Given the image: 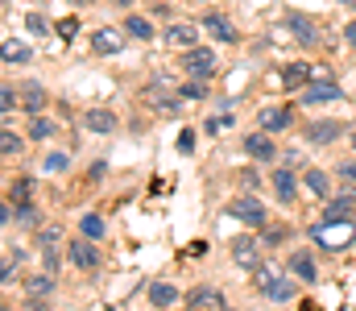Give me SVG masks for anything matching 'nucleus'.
Listing matches in <instances>:
<instances>
[{
	"label": "nucleus",
	"instance_id": "nucleus-11",
	"mask_svg": "<svg viewBox=\"0 0 356 311\" xmlns=\"http://www.w3.org/2000/svg\"><path fill=\"white\" fill-rule=\"evenodd\" d=\"M83 129H88V133H116V112H108V108H88V112H83Z\"/></svg>",
	"mask_w": 356,
	"mask_h": 311
},
{
	"label": "nucleus",
	"instance_id": "nucleus-45",
	"mask_svg": "<svg viewBox=\"0 0 356 311\" xmlns=\"http://www.w3.org/2000/svg\"><path fill=\"white\" fill-rule=\"evenodd\" d=\"M348 145H353V150H356V133H348Z\"/></svg>",
	"mask_w": 356,
	"mask_h": 311
},
{
	"label": "nucleus",
	"instance_id": "nucleus-41",
	"mask_svg": "<svg viewBox=\"0 0 356 311\" xmlns=\"http://www.w3.org/2000/svg\"><path fill=\"white\" fill-rule=\"evenodd\" d=\"M286 241V228H269L266 232V245H282Z\"/></svg>",
	"mask_w": 356,
	"mask_h": 311
},
{
	"label": "nucleus",
	"instance_id": "nucleus-17",
	"mask_svg": "<svg viewBox=\"0 0 356 311\" xmlns=\"http://www.w3.org/2000/svg\"><path fill=\"white\" fill-rule=\"evenodd\" d=\"M29 58H33V50H29L25 42H17V38L4 42V63H8V67H25Z\"/></svg>",
	"mask_w": 356,
	"mask_h": 311
},
{
	"label": "nucleus",
	"instance_id": "nucleus-29",
	"mask_svg": "<svg viewBox=\"0 0 356 311\" xmlns=\"http://www.w3.org/2000/svg\"><path fill=\"white\" fill-rule=\"evenodd\" d=\"M29 179H17V183H8V204H29Z\"/></svg>",
	"mask_w": 356,
	"mask_h": 311
},
{
	"label": "nucleus",
	"instance_id": "nucleus-20",
	"mask_svg": "<svg viewBox=\"0 0 356 311\" xmlns=\"http://www.w3.org/2000/svg\"><path fill=\"white\" fill-rule=\"evenodd\" d=\"M307 137H311L315 145H327V141H336V137H340V125H336V120H319V125H311V129H307Z\"/></svg>",
	"mask_w": 356,
	"mask_h": 311
},
{
	"label": "nucleus",
	"instance_id": "nucleus-14",
	"mask_svg": "<svg viewBox=\"0 0 356 311\" xmlns=\"http://www.w3.org/2000/svg\"><path fill=\"white\" fill-rule=\"evenodd\" d=\"M186 308L191 311H216L220 308V291H216V287H195V291L186 295Z\"/></svg>",
	"mask_w": 356,
	"mask_h": 311
},
{
	"label": "nucleus",
	"instance_id": "nucleus-48",
	"mask_svg": "<svg viewBox=\"0 0 356 311\" xmlns=\"http://www.w3.org/2000/svg\"><path fill=\"white\" fill-rule=\"evenodd\" d=\"M71 4H88V0H71Z\"/></svg>",
	"mask_w": 356,
	"mask_h": 311
},
{
	"label": "nucleus",
	"instance_id": "nucleus-34",
	"mask_svg": "<svg viewBox=\"0 0 356 311\" xmlns=\"http://www.w3.org/2000/svg\"><path fill=\"white\" fill-rule=\"evenodd\" d=\"M178 96H186V100H203V96H207V88H203V79H191L186 88H178Z\"/></svg>",
	"mask_w": 356,
	"mask_h": 311
},
{
	"label": "nucleus",
	"instance_id": "nucleus-21",
	"mask_svg": "<svg viewBox=\"0 0 356 311\" xmlns=\"http://www.w3.org/2000/svg\"><path fill=\"white\" fill-rule=\"evenodd\" d=\"M149 303H154V308H175L178 291L170 287V282H154V287H149Z\"/></svg>",
	"mask_w": 356,
	"mask_h": 311
},
{
	"label": "nucleus",
	"instance_id": "nucleus-19",
	"mask_svg": "<svg viewBox=\"0 0 356 311\" xmlns=\"http://www.w3.org/2000/svg\"><path fill=\"white\" fill-rule=\"evenodd\" d=\"M353 212H356V200H353V196H340V200H327L323 220H348Z\"/></svg>",
	"mask_w": 356,
	"mask_h": 311
},
{
	"label": "nucleus",
	"instance_id": "nucleus-30",
	"mask_svg": "<svg viewBox=\"0 0 356 311\" xmlns=\"http://www.w3.org/2000/svg\"><path fill=\"white\" fill-rule=\"evenodd\" d=\"M266 299H273V303H286V299H294V287H290V278L273 282V287L266 291Z\"/></svg>",
	"mask_w": 356,
	"mask_h": 311
},
{
	"label": "nucleus",
	"instance_id": "nucleus-25",
	"mask_svg": "<svg viewBox=\"0 0 356 311\" xmlns=\"http://www.w3.org/2000/svg\"><path fill=\"white\" fill-rule=\"evenodd\" d=\"M307 191H311L315 200H327V191H332V187H327V175L311 166V170H307Z\"/></svg>",
	"mask_w": 356,
	"mask_h": 311
},
{
	"label": "nucleus",
	"instance_id": "nucleus-3",
	"mask_svg": "<svg viewBox=\"0 0 356 311\" xmlns=\"http://www.w3.org/2000/svg\"><path fill=\"white\" fill-rule=\"evenodd\" d=\"M228 216H232V220H245L249 228H261V224H266V204L253 200V196H241V200L228 204Z\"/></svg>",
	"mask_w": 356,
	"mask_h": 311
},
{
	"label": "nucleus",
	"instance_id": "nucleus-43",
	"mask_svg": "<svg viewBox=\"0 0 356 311\" xmlns=\"http://www.w3.org/2000/svg\"><path fill=\"white\" fill-rule=\"evenodd\" d=\"M25 311H50V308H46V303H42V295H33V299H29V303H25Z\"/></svg>",
	"mask_w": 356,
	"mask_h": 311
},
{
	"label": "nucleus",
	"instance_id": "nucleus-4",
	"mask_svg": "<svg viewBox=\"0 0 356 311\" xmlns=\"http://www.w3.org/2000/svg\"><path fill=\"white\" fill-rule=\"evenodd\" d=\"M302 100L307 104H336V100H344V88L332 83V79H311L302 88Z\"/></svg>",
	"mask_w": 356,
	"mask_h": 311
},
{
	"label": "nucleus",
	"instance_id": "nucleus-49",
	"mask_svg": "<svg viewBox=\"0 0 356 311\" xmlns=\"http://www.w3.org/2000/svg\"><path fill=\"white\" fill-rule=\"evenodd\" d=\"M4 311H8V308H4Z\"/></svg>",
	"mask_w": 356,
	"mask_h": 311
},
{
	"label": "nucleus",
	"instance_id": "nucleus-1",
	"mask_svg": "<svg viewBox=\"0 0 356 311\" xmlns=\"http://www.w3.org/2000/svg\"><path fill=\"white\" fill-rule=\"evenodd\" d=\"M311 237H315V245H323V249H340V245H348L356 237V228H353V220H315L311 224Z\"/></svg>",
	"mask_w": 356,
	"mask_h": 311
},
{
	"label": "nucleus",
	"instance_id": "nucleus-50",
	"mask_svg": "<svg viewBox=\"0 0 356 311\" xmlns=\"http://www.w3.org/2000/svg\"><path fill=\"white\" fill-rule=\"evenodd\" d=\"M216 311H220V308H216Z\"/></svg>",
	"mask_w": 356,
	"mask_h": 311
},
{
	"label": "nucleus",
	"instance_id": "nucleus-44",
	"mask_svg": "<svg viewBox=\"0 0 356 311\" xmlns=\"http://www.w3.org/2000/svg\"><path fill=\"white\" fill-rule=\"evenodd\" d=\"M344 42L356 50V21H348V29H344Z\"/></svg>",
	"mask_w": 356,
	"mask_h": 311
},
{
	"label": "nucleus",
	"instance_id": "nucleus-28",
	"mask_svg": "<svg viewBox=\"0 0 356 311\" xmlns=\"http://www.w3.org/2000/svg\"><path fill=\"white\" fill-rule=\"evenodd\" d=\"M0 150H4V154H8V158H17V154H21V150H25V141H21V137H17V133H13V129H4V133H0Z\"/></svg>",
	"mask_w": 356,
	"mask_h": 311
},
{
	"label": "nucleus",
	"instance_id": "nucleus-37",
	"mask_svg": "<svg viewBox=\"0 0 356 311\" xmlns=\"http://www.w3.org/2000/svg\"><path fill=\"white\" fill-rule=\"evenodd\" d=\"M75 29H79V21H75V17L58 21V38H63V42H71V38H75Z\"/></svg>",
	"mask_w": 356,
	"mask_h": 311
},
{
	"label": "nucleus",
	"instance_id": "nucleus-42",
	"mask_svg": "<svg viewBox=\"0 0 356 311\" xmlns=\"http://www.w3.org/2000/svg\"><path fill=\"white\" fill-rule=\"evenodd\" d=\"M340 179H348V183H356V162H340Z\"/></svg>",
	"mask_w": 356,
	"mask_h": 311
},
{
	"label": "nucleus",
	"instance_id": "nucleus-26",
	"mask_svg": "<svg viewBox=\"0 0 356 311\" xmlns=\"http://www.w3.org/2000/svg\"><path fill=\"white\" fill-rule=\"evenodd\" d=\"M25 287H29V295H42V299H46V295L54 291V274H50V270H46V274H33Z\"/></svg>",
	"mask_w": 356,
	"mask_h": 311
},
{
	"label": "nucleus",
	"instance_id": "nucleus-6",
	"mask_svg": "<svg viewBox=\"0 0 356 311\" xmlns=\"http://www.w3.org/2000/svg\"><path fill=\"white\" fill-rule=\"evenodd\" d=\"M91 50H95V54H120V50H124V33L112 29V25H104V29L91 33Z\"/></svg>",
	"mask_w": 356,
	"mask_h": 311
},
{
	"label": "nucleus",
	"instance_id": "nucleus-16",
	"mask_svg": "<svg viewBox=\"0 0 356 311\" xmlns=\"http://www.w3.org/2000/svg\"><path fill=\"white\" fill-rule=\"evenodd\" d=\"M261 129L266 133H277V129H290V120H294V112L290 108H261Z\"/></svg>",
	"mask_w": 356,
	"mask_h": 311
},
{
	"label": "nucleus",
	"instance_id": "nucleus-5",
	"mask_svg": "<svg viewBox=\"0 0 356 311\" xmlns=\"http://www.w3.org/2000/svg\"><path fill=\"white\" fill-rule=\"evenodd\" d=\"M286 29H290L302 46H315V42H319V25H315L307 13H286Z\"/></svg>",
	"mask_w": 356,
	"mask_h": 311
},
{
	"label": "nucleus",
	"instance_id": "nucleus-22",
	"mask_svg": "<svg viewBox=\"0 0 356 311\" xmlns=\"http://www.w3.org/2000/svg\"><path fill=\"white\" fill-rule=\"evenodd\" d=\"M21 104H25L29 112H42V108H46V88H42V83H25V88H21Z\"/></svg>",
	"mask_w": 356,
	"mask_h": 311
},
{
	"label": "nucleus",
	"instance_id": "nucleus-38",
	"mask_svg": "<svg viewBox=\"0 0 356 311\" xmlns=\"http://www.w3.org/2000/svg\"><path fill=\"white\" fill-rule=\"evenodd\" d=\"M175 145H178V154H191V150H195V133H191V129H182Z\"/></svg>",
	"mask_w": 356,
	"mask_h": 311
},
{
	"label": "nucleus",
	"instance_id": "nucleus-47",
	"mask_svg": "<svg viewBox=\"0 0 356 311\" xmlns=\"http://www.w3.org/2000/svg\"><path fill=\"white\" fill-rule=\"evenodd\" d=\"M340 4H348V8H356V0H340Z\"/></svg>",
	"mask_w": 356,
	"mask_h": 311
},
{
	"label": "nucleus",
	"instance_id": "nucleus-31",
	"mask_svg": "<svg viewBox=\"0 0 356 311\" xmlns=\"http://www.w3.org/2000/svg\"><path fill=\"white\" fill-rule=\"evenodd\" d=\"M50 133H54V125H50L46 116H38V112H33V125H29V137H33V141H46Z\"/></svg>",
	"mask_w": 356,
	"mask_h": 311
},
{
	"label": "nucleus",
	"instance_id": "nucleus-46",
	"mask_svg": "<svg viewBox=\"0 0 356 311\" xmlns=\"http://www.w3.org/2000/svg\"><path fill=\"white\" fill-rule=\"evenodd\" d=\"M116 4H120V8H129V4H133V0H116Z\"/></svg>",
	"mask_w": 356,
	"mask_h": 311
},
{
	"label": "nucleus",
	"instance_id": "nucleus-24",
	"mask_svg": "<svg viewBox=\"0 0 356 311\" xmlns=\"http://www.w3.org/2000/svg\"><path fill=\"white\" fill-rule=\"evenodd\" d=\"M124 33L149 42V38H154V21H149V17H129V21H124Z\"/></svg>",
	"mask_w": 356,
	"mask_h": 311
},
{
	"label": "nucleus",
	"instance_id": "nucleus-18",
	"mask_svg": "<svg viewBox=\"0 0 356 311\" xmlns=\"http://www.w3.org/2000/svg\"><path fill=\"white\" fill-rule=\"evenodd\" d=\"M282 278H286V274H282V270H277L273 262H261V266L253 270V282H257V291H261V295H266L273 282H282Z\"/></svg>",
	"mask_w": 356,
	"mask_h": 311
},
{
	"label": "nucleus",
	"instance_id": "nucleus-8",
	"mask_svg": "<svg viewBox=\"0 0 356 311\" xmlns=\"http://www.w3.org/2000/svg\"><path fill=\"white\" fill-rule=\"evenodd\" d=\"M67 253H71V266H75V270H95V262H99V249L91 245V237H88V241H83V237H79V241H71V249H67Z\"/></svg>",
	"mask_w": 356,
	"mask_h": 311
},
{
	"label": "nucleus",
	"instance_id": "nucleus-32",
	"mask_svg": "<svg viewBox=\"0 0 356 311\" xmlns=\"http://www.w3.org/2000/svg\"><path fill=\"white\" fill-rule=\"evenodd\" d=\"M25 29H29L33 38H46V33H50V25H46L42 13H29V17H25Z\"/></svg>",
	"mask_w": 356,
	"mask_h": 311
},
{
	"label": "nucleus",
	"instance_id": "nucleus-23",
	"mask_svg": "<svg viewBox=\"0 0 356 311\" xmlns=\"http://www.w3.org/2000/svg\"><path fill=\"white\" fill-rule=\"evenodd\" d=\"M290 270H294L302 282H315V257H311V253H294V257H290Z\"/></svg>",
	"mask_w": 356,
	"mask_h": 311
},
{
	"label": "nucleus",
	"instance_id": "nucleus-33",
	"mask_svg": "<svg viewBox=\"0 0 356 311\" xmlns=\"http://www.w3.org/2000/svg\"><path fill=\"white\" fill-rule=\"evenodd\" d=\"M13 220H17V224H33V220H38V207L33 204H13Z\"/></svg>",
	"mask_w": 356,
	"mask_h": 311
},
{
	"label": "nucleus",
	"instance_id": "nucleus-13",
	"mask_svg": "<svg viewBox=\"0 0 356 311\" xmlns=\"http://www.w3.org/2000/svg\"><path fill=\"white\" fill-rule=\"evenodd\" d=\"M195 38H199L195 25H170L166 29V46L170 50H195Z\"/></svg>",
	"mask_w": 356,
	"mask_h": 311
},
{
	"label": "nucleus",
	"instance_id": "nucleus-27",
	"mask_svg": "<svg viewBox=\"0 0 356 311\" xmlns=\"http://www.w3.org/2000/svg\"><path fill=\"white\" fill-rule=\"evenodd\" d=\"M79 232H83V237H91V241H99V237H104V220H99L95 212H88V216L79 220Z\"/></svg>",
	"mask_w": 356,
	"mask_h": 311
},
{
	"label": "nucleus",
	"instance_id": "nucleus-39",
	"mask_svg": "<svg viewBox=\"0 0 356 311\" xmlns=\"http://www.w3.org/2000/svg\"><path fill=\"white\" fill-rule=\"evenodd\" d=\"M58 237H63V232H58V228H54V224H50V228H42V232H38V241H42V249H46V245H54V241H58Z\"/></svg>",
	"mask_w": 356,
	"mask_h": 311
},
{
	"label": "nucleus",
	"instance_id": "nucleus-40",
	"mask_svg": "<svg viewBox=\"0 0 356 311\" xmlns=\"http://www.w3.org/2000/svg\"><path fill=\"white\" fill-rule=\"evenodd\" d=\"M42 262H46V270H50V274H54V270H58V262H63V257H58V253H54V245H46V253H42Z\"/></svg>",
	"mask_w": 356,
	"mask_h": 311
},
{
	"label": "nucleus",
	"instance_id": "nucleus-7",
	"mask_svg": "<svg viewBox=\"0 0 356 311\" xmlns=\"http://www.w3.org/2000/svg\"><path fill=\"white\" fill-rule=\"evenodd\" d=\"M232 257H236V266L257 270V266H261V245H257L253 237H236V241H232Z\"/></svg>",
	"mask_w": 356,
	"mask_h": 311
},
{
	"label": "nucleus",
	"instance_id": "nucleus-36",
	"mask_svg": "<svg viewBox=\"0 0 356 311\" xmlns=\"http://www.w3.org/2000/svg\"><path fill=\"white\" fill-rule=\"evenodd\" d=\"M0 108H4V116H13V108H17V92L13 88H0Z\"/></svg>",
	"mask_w": 356,
	"mask_h": 311
},
{
	"label": "nucleus",
	"instance_id": "nucleus-2",
	"mask_svg": "<svg viewBox=\"0 0 356 311\" xmlns=\"http://www.w3.org/2000/svg\"><path fill=\"white\" fill-rule=\"evenodd\" d=\"M216 50H203V46H195V50H186L182 54V71L191 75V79H207V75H216Z\"/></svg>",
	"mask_w": 356,
	"mask_h": 311
},
{
	"label": "nucleus",
	"instance_id": "nucleus-12",
	"mask_svg": "<svg viewBox=\"0 0 356 311\" xmlns=\"http://www.w3.org/2000/svg\"><path fill=\"white\" fill-rule=\"evenodd\" d=\"M245 154H249V158H257V162H269V158H273L277 150H273L269 133L261 129V133H249V137H245Z\"/></svg>",
	"mask_w": 356,
	"mask_h": 311
},
{
	"label": "nucleus",
	"instance_id": "nucleus-35",
	"mask_svg": "<svg viewBox=\"0 0 356 311\" xmlns=\"http://www.w3.org/2000/svg\"><path fill=\"white\" fill-rule=\"evenodd\" d=\"M50 175H58V170H67V154H46V162H42Z\"/></svg>",
	"mask_w": 356,
	"mask_h": 311
},
{
	"label": "nucleus",
	"instance_id": "nucleus-10",
	"mask_svg": "<svg viewBox=\"0 0 356 311\" xmlns=\"http://www.w3.org/2000/svg\"><path fill=\"white\" fill-rule=\"evenodd\" d=\"M203 29H207L216 42H224V46H232V42H236V29L228 25V17H224V13H207V17H203Z\"/></svg>",
	"mask_w": 356,
	"mask_h": 311
},
{
	"label": "nucleus",
	"instance_id": "nucleus-9",
	"mask_svg": "<svg viewBox=\"0 0 356 311\" xmlns=\"http://www.w3.org/2000/svg\"><path fill=\"white\" fill-rule=\"evenodd\" d=\"M311 79H315V71H311L307 63H290V67H282V88H286V92H302Z\"/></svg>",
	"mask_w": 356,
	"mask_h": 311
},
{
	"label": "nucleus",
	"instance_id": "nucleus-15",
	"mask_svg": "<svg viewBox=\"0 0 356 311\" xmlns=\"http://www.w3.org/2000/svg\"><path fill=\"white\" fill-rule=\"evenodd\" d=\"M273 191H277L282 204H290V200L298 196V187H294V170H290V166H277V170H273Z\"/></svg>",
	"mask_w": 356,
	"mask_h": 311
}]
</instances>
